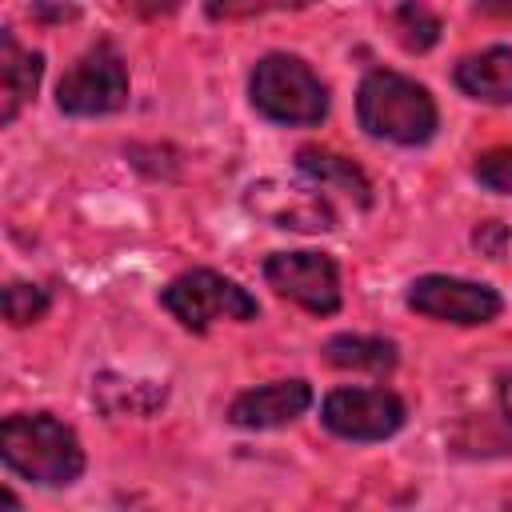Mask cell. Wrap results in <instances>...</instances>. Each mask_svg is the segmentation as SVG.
Segmentation results:
<instances>
[{"label": "cell", "instance_id": "cell-1", "mask_svg": "<svg viewBox=\"0 0 512 512\" xmlns=\"http://www.w3.org/2000/svg\"><path fill=\"white\" fill-rule=\"evenodd\" d=\"M4 464L40 488H64L84 472V448L68 424L48 412H16L0 424Z\"/></svg>", "mask_w": 512, "mask_h": 512}, {"label": "cell", "instance_id": "cell-2", "mask_svg": "<svg viewBox=\"0 0 512 512\" xmlns=\"http://www.w3.org/2000/svg\"><path fill=\"white\" fill-rule=\"evenodd\" d=\"M356 120L368 136L376 140H392V144H424L436 132V100L428 96L424 84L376 68L364 76L360 92H356Z\"/></svg>", "mask_w": 512, "mask_h": 512}, {"label": "cell", "instance_id": "cell-3", "mask_svg": "<svg viewBox=\"0 0 512 512\" xmlns=\"http://www.w3.org/2000/svg\"><path fill=\"white\" fill-rule=\"evenodd\" d=\"M248 96L252 108L272 124L308 128L328 116V88L300 56L288 52H272L252 68Z\"/></svg>", "mask_w": 512, "mask_h": 512}, {"label": "cell", "instance_id": "cell-4", "mask_svg": "<svg viewBox=\"0 0 512 512\" xmlns=\"http://www.w3.org/2000/svg\"><path fill=\"white\" fill-rule=\"evenodd\" d=\"M160 304L188 332H208L216 320H256V312H260V304L236 280H228V276H220L212 268L180 272L160 292Z\"/></svg>", "mask_w": 512, "mask_h": 512}, {"label": "cell", "instance_id": "cell-5", "mask_svg": "<svg viewBox=\"0 0 512 512\" xmlns=\"http://www.w3.org/2000/svg\"><path fill=\"white\" fill-rule=\"evenodd\" d=\"M128 104V72L120 52L100 40L92 44L56 84V108L64 116H108Z\"/></svg>", "mask_w": 512, "mask_h": 512}, {"label": "cell", "instance_id": "cell-6", "mask_svg": "<svg viewBox=\"0 0 512 512\" xmlns=\"http://www.w3.org/2000/svg\"><path fill=\"white\" fill-rule=\"evenodd\" d=\"M264 280L276 288V296L316 316H332L340 308V272L324 252H272L264 260Z\"/></svg>", "mask_w": 512, "mask_h": 512}, {"label": "cell", "instance_id": "cell-7", "mask_svg": "<svg viewBox=\"0 0 512 512\" xmlns=\"http://www.w3.org/2000/svg\"><path fill=\"white\" fill-rule=\"evenodd\" d=\"M320 420L344 440H388L404 424V400L388 388H336L324 396Z\"/></svg>", "mask_w": 512, "mask_h": 512}, {"label": "cell", "instance_id": "cell-8", "mask_svg": "<svg viewBox=\"0 0 512 512\" xmlns=\"http://www.w3.org/2000/svg\"><path fill=\"white\" fill-rule=\"evenodd\" d=\"M408 308L428 320H444V324H492L500 316V296L488 284L432 272V276L412 280Z\"/></svg>", "mask_w": 512, "mask_h": 512}, {"label": "cell", "instance_id": "cell-9", "mask_svg": "<svg viewBox=\"0 0 512 512\" xmlns=\"http://www.w3.org/2000/svg\"><path fill=\"white\" fill-rule=\"evenodd\" d=\"M248 208L256 216H264L276 228H292V232H328L336 228V212H332V196L320 184H288V180H260L248 188Z\"/></svg>", "mask_w": 512, "mask_h": 512}, {"label": "cell", "instance_id": "cell-10", "mask_svg": "<svg viewBox=\"0 0 512 512\" xmlns=\"http://www.w3.org/2000/svg\"><path fill=\"white\" fill-rule=\"evenodd\" d=\"M308 404H312L308 380H276V384H260V388L240 392V396L228 404V420H232L236 428L264 432V428H284V424H292L296 416L308 412Z\"/></svg>", "mask_w": 512, "mask_h": 512}, {"label": "cell", "instance_id": "cell-11", "mask_svg": "<svg viewBox=\"0 0 512 512\" xmlns=\"http://www.w3.org/2000/svg\"><path fill=\"white\" fill-rule=\"evenodd\" d=\"M40 76H44V56L24 52L16 36L4 28L0 36V124L16 120V112L36 96Z\"/></svg>", "mask_w": 512, "mask_h": 512}, {"label": "cell", "instance_id": "cell-12", "mask_svg": "<svg viewBox=\"0 0 512 512\" xmlns=\"http://www.w3.org/2000/svg\"><path fill=\"white\" fill-rule=\"evenodd\" d=\"M456 84L472 100L512 104V48H484L456 64Z\"/></svg>", "mask_w": 512, "mask_h": 512}, {"label": "cell", "instance_id": "cell-13", "mask_svg": "<svg viewBox=\"0 0 512 512\" xmlns=\"http://www.w3.org/2000/svg\"><path fill=\"white\" fill-rule=\"evenodd\" d=\"M296 172H300L304 180L320 184L328 196L340 192V196L356 200L360 208L372 204V188H368L364 172H360L352 160H344V156H336V152H328V148H300V152H296Z\"/></svg>", "mask_w": 512, "mask_h": 512}, {"label": "cell", "instance_id": "cell-14", "mask_svg": "<svg viewBox=\"0 0 512 512\" xmlns=\"http://www.w3.org/2000/svg\"><path fill=\"white\" fill-rule=\"evenodd\" d=\"M92 400L108 416H152L168 400V388L156 380H132V376L104 372L92 380Z\"/></svg>", "mask_w": 512, "mask_h": 512}, {"label": "cell", "instance_id": "cell-15", "mask_svg": "<svg viewBox=\"0 0 512 512\" xmlns=\"http://www.w3.org/2000/svg\"><path fill=\"white\" fill-rule=\"evenodd\" d=\"M324 360L332 368H356V372H388L396 368V344L384 336H360L340 332L324 344Z\"/></svg>", "mask_w": 512, "mask_h": 512}, {"label": "cell", "instance_id": "cell-16", "mask_svg": "<svg viewBox=\"0 0 512 512\" xmlns=\"http://www.w3.org/2000/svg\"><path fill=\"white\" fill-rule=\"evenodd\" d=\"M392 32L400 40V48L408 52H428L440 40V20L424 0H400L392 8Z\"/></svg>", "mask_w": 512, "mask_h": 512}, {"label": "cell", "instance_id": "cell-17", "mask_svg": "<svg viewBox=\"0 0 512 512\" xmlns=\"http://www.w3.org/2000/svg\"><path fill=\"white\" fill-rule=\"evenodd\" d=\"M48 288L40 284H28V280H12L4 288V320L12 328H24V324H36L44 312H48Z\"/></svg>", "mask_w": 512, "mask_h": 512}, {"label": "cell", "instance_id": "cell-18", "mask_svg": "<svg viewBox=\"0 0 512 512\" xmlns=\"http://www.w3.org/2000/svg\"><path fill=\"white\" fill-rule=\"evenodd\" d=\"M316 0H208L204 12L208 20H244V16H264V12H288V8H308Z\"/></svg>", "mask_w": 512, "mask_h": 512}, {"label": "cell", "instance_id": "cell-19", "mask_svg": "<svg viewBox=\"0 0 512 512\" xmlns=\"http://www.w3.org/2000/svg\"><path fill=\"white\" fill-rule=\"evenodd\" d=\"M472 176H476V180H480L488 192L512 196V144H504V148H492V152L476 156Z\"/></svg>", "mask_w": 512, "mask_h": 512}, {"label": "cell", "instance_id": "cell-20", "mask_svg": "<svg viewBox=\"0 0 512 512\" xmlns=\"http://www.w3.org/2000/svg\"><path fill=\"white\" fill-rule=\"evenodd\" d=\"M120 4H124V12H132L140 20H160L180 8V0H120Z\"/></svg>", "mask_w": 512, "mask_h": 512}, {"label": "cell", "instance_id": "cell-21", "mask_svg": "<svg viewBox=\"0 0 512 512\" xmlns=\"http://www.w3.org/2000/svg\"><path fill=\"white\" fill-rule=\"evenodd\" d=\"M500 240H504V228H500L496 220H488V224H480V228H476V244H480V248H488L492 256H500Z\"/></svg>", "mask_w": 512, "mask_h": 512}, {"label": "cell", "instance_id": "cell-22", "mask_svg": "<svg viewBox=\"0 0 512 512\" xmlns=\"http://www.w3.org/2000/svg\"><path fill=\"white\" fill-rule=\"evenodd\" d=\"M484 16H512V0H476Z\"/></svg>", "mask_w": 512, "mask_h": 512}, {"label": "cell", "instance_id": "cell-23", "mask_svg": "<svg viewBox=\"0 0 512 512\" xmlns=\"http://www.w3.org/2000/svg\"><path fill=\"white\" fill-rule=\"evenodd\" d=\"M500 408H504V420H508V428H512V372L500 376Z\"/></svg>", "mask_w": 512, "mask_h": 512}]
</instances>
